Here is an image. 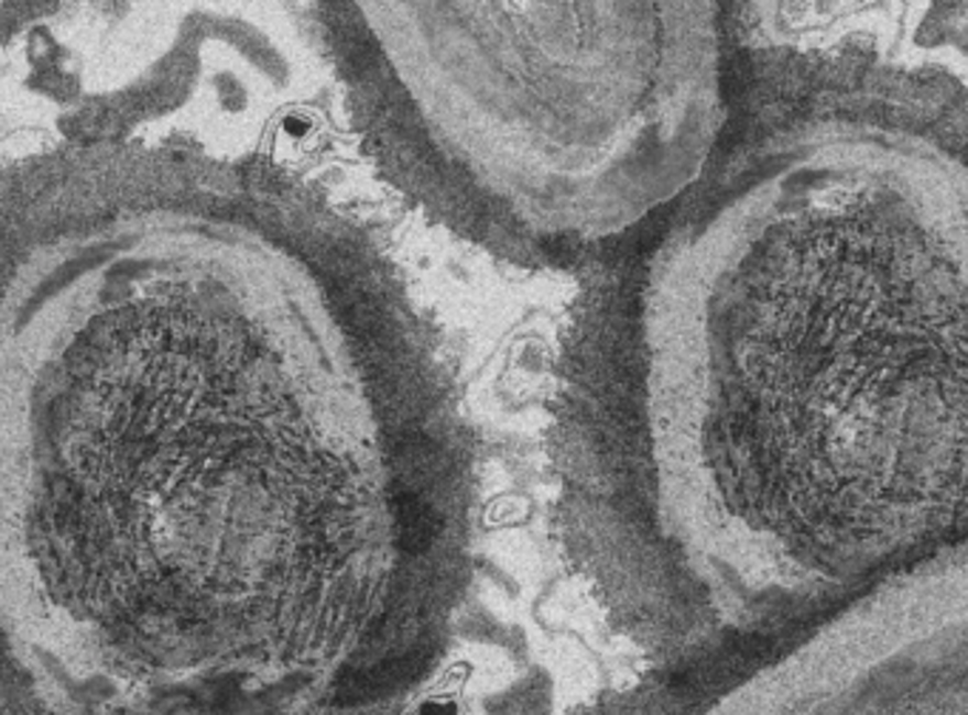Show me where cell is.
<instances>
[{
	"mask_svg": "<svg viewBox=\"0 0 968 715\" xmlns=\"http://www.w3.org/2000/svg\"><path fill=\"white\" fill-rule=\"evenodd\" d=\"M426 670V656L417 650V653H404L392 656V659H383L372 668H347L338 673L336 684H333V702L338 707H356V704L376 702L383 695H392L395 690L410 688L412 682H417Z\"/></svg>",
	"mask_w": 968,
	"mask_h": 715,
	"instance_id": "obj_2",
	"label": "cell"
},
{
	"mask_svg": "<svg viewBox=\"0 0 968 715\" xmlns=\"http://www.w3.org/2000/svg\"><path fill=\"white\" fill-rule=\"evenodd\" d=\"M455 713H458L455 704H446V702H426L424 707H421V715H455Z\"/></svg>",
	"mask_w": 968,
	"mask_h": 715,
	"instance_id": "obj_3",
	"label": "cell"
},
{
	"mask_svg": "<svg viewBox=\"0 0 968 715\" xmlns=\"http://www.w3.org/2000/svg\"><path fill=\"white\" fill-rule=\"evenodd\" d=\"M356 82L378 154L449 230L525 264L645 237L733 106L716 3H372Z\"/></svg>",
	"mask_w": 968,
	"mask_h": 715,
	"instance_id": "obj_1",
	"label": "cell"
}]
</instances>
